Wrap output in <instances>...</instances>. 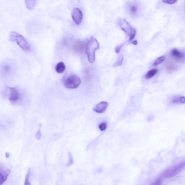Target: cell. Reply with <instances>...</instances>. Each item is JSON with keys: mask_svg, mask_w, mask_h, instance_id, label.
I'll return each instance as SVG.
<instances>
[{"mask_svg": "<svg viewBox=\"0 0 185 185\" xmlns=\"http://www.w3.org/2000/svg\"><path fill=\"white\" fill-rule=\"evenodd\" d=\"M171 54L172 57L177 61L180 62L185 61V53L177 49H174L171 50Z\"/></svg>", "mask_w": 185, "mask_h": 185, "instance_id": "9", "label": "cell"}, {"mask_svg": "<svg viewBox=\"0 0 185 185\" xmlns=\"http://www.w3.org/2000/svg\"><path fill=\"white\" fill-rule=\"evenodd\" d=\"M123 45H120V46H118L115 48V51L116 53L118 54L120 53V50H121L122 48L123 47Z\"/></svg>", "mask_w": 185, "mask_h": 185, "instance_id": "24", "label": "cell"}, {"mask_svg": "<svg viewBox=\"0 0 185 185\" xmlns=\"http://www.w3.org/2000/svg\"><path fill=\"white\" fill-rule=\"evenodd\" d=\"M164 3L169 4H173L176 2L177 0H162Z\"/></svg>", "mask_w": 185, "mask_h": 185, "instance_id": "23", "label": "cell"}, {"mask_svg": "<svg viewBox=\"0 0 185 185\" xmlns=\"http://www.w3.org/2000/svg\"><path fill=\"white\" fill-rule=\"evenodd\" d=\"M81 81L80 78L75 75H71L64 80V85L70 89L77 88L80 86Z\"/></svg>", "mask_w": 185, "mask_h": 185, "instance_id": "5", "label": "cell"}, {"mask_svg": "<svg viewBox=\"0 0 185 185\" xmlns=\"http://www.w3.org/2000/svg\"><path fill=\"white\" fill-rule=\"evenodd\" d=\"M99 48V43L94 37H92L87 42L86 46V53L90 63H94L95 61V52Z\"/></svg>", "mask_w": 185, "mask_h": 185, "instance_id": "2", "label": "cell"}, {"mask_svg": "<svg viewBox=\"0 0 185 185\" xmlns=\"http://www.w3.org/2000/svg\"><path fill=\"white\" fill-rule=\"evenodd\" d=\"M9 40L11 42H16L23 51L29 52L31 47L29 43L25 38L22 35L16 31H11L9 34Z\"/></svg>", "mask_w": 185, "mask_h": 185, "instance_id": "1", "label": "cell"}, {"mask_svg": "<svg viewBox=\"0 0 185 185\" xmlns=\"http://www.w3.org/2000/svg\"><path fill=\"white\" fill-rule=\"evenodd\" d=\"M10 173V170H5L3 171L1 170L0 172V185L3 184L7 180L8 176Z\"/></svg>", "mask_w": 185, "mask_h": 185, "instance_id": "11", "label": "cell"}, {"mask_svg": "<svg viewBox=\"0 0 185 185\" xmlns=\"http://www.w3.org/2000/svg\"><path fill=\"white\" fill-rule=\"evenodd\" d=\"M165 59L166 57L164 56H162L158 57L155 60V61H154L153 65L154 66H157L159 65V64L161 63H162L165 60Z\"/></svg>", "mask_w": 185, "mask_h": 185, "instance_id": "18", "label": "cell"}, {"mask_svg": "<svg viewBox=\"0 0 185 185\" xmlns=\"http://www.w3.org/2000/svg\"><path fill=\"white\" fill-rule=\"evenodd\" d=\"M24 1L27 9L31 10L35 7L36 0H24Z\"/></svg>", "mask_w": 185, "mask_h": 185, "instance_id": "14", "label": "cell"}, {"mask_svg": "<svg viewBox=\"0 0 185 185\" xmlns=\"http://www.w3.org/2000/svg\"><path fill=\"white\" fill-rule=\"evenodd\" d=\"M118 23L121 29L130 37L133 31L134 28H132L129 23L124 19H119L118 20Z\"/></svg>", "mask_w": 185, "mask_h": 185, "instance_id": "6", "label": "cell"}, {"mask_svg": "<svg viewBox=\"0 0 185 185\" xmlns=\"http://www.w3.org/2000/svg\"><path fill=\"white\" fill-rule=\"evenodd\" d=\"M68 161L67 164V167H68L70 166L71 165H72L73 163V158L72 155H71L70 152H69L68 153Z\"/></svg>", "mask_w": 185, "mask_h": 185, "instance_id": "19", "label": "cell"}, {"mask_svg": "<svg viewBox=\"0 0 185 185\" xmlns=\"http://www.w3.org/2000/svg\"><path fill=\"white\" fill-rule=\"evenodd\" d=\"M131 43L134 45H137L138 44V41L136 40L132 42Z\"/></svg>", "mask_w": 185, "mask_h": 185, "instance_id": "26", "label": "cell"}, {"mask_svg": "<svg viewBox=\"0 0 185 185\" xmlns=\"http://www.w3.org/2000/svg\"><path fill=\"white\" fill-rule=\"evenodd\" d=\"M5 157L7 158H9V153H5Z\"/></svg>", "mask_w": 185, "mask_h": 185, "instance_id": "27", "label": "cell"}, {"mask_svg": "<svg viewBox=\"0 0 185 185\" xmlns=\"http://www.w3.org/2000/svg\"><path fill=\"white\" fill-rule=\"evenodd\" d=\"M41 133L40 127L39 129L38 130V131L37 132L36 134H35V137H36L37 139H40L41 138Z\"/></svg>", "mask_w": 185, "mask_h": 185, "instance_id": "25", "label": "cell"}, {"mask_svg": "<svg viewBox=\"0 0 185 185\" xmlns=\"http://www.w3.org/2000/svg\"><path fill=\"white\" fill-rule=\"evenodd\" d=\"M31 174V170L30 169H29L28 172L26 176L25 181V185H31L29 181V178Z\"/></svg>", "mask_w": 185, "mask_h": 185, "instance_id": "20", "label": "cell"}, {"mask_svg": "<svg viewBox=\"0 0 185 185\" xmlns=\"http://www.w3.org/2000/svg\"><path fill=\"white\" fill-rule=\"evenodd\" d=\"M172 102L174 104H185V97L183 96H178L174 97L172 100Z\"/></svg>", "mask_w": 185, "mask_h": 185, "instance_id": "12", "label": "cell"}, {"mask_svg": "<svg viewBox=\"0 0 185 185\" xmlns=\"http://www.w3.org/2000/svg\"><path fill=\"white\" fill-rule=\"evenodd\" d=\"M108 106V103L105 101H102L95 105L94 108L93 110L98 113H102L105 112Z\"/></svg>", "mask_w": 185, "mask_h": 185, "instance_id": "10", "label": "cell"}, {"mask_svg": "<svg viewBox=\"0 0 185 185\" xmlns=\"http://www.w3.org/2000/svg\"><path fill=\"white\" fill-rule=\"evenodd\" d=\"M124 57L122 54H121L118 57L116 63L114 64V66L117 67L121 66L123 63Z\"/></svg>", "mask_w": 185, "mask_h": 185, "instance_id": "17", "label": "cell"}, {"mask_svg": "<svg viewBox=\"0 0 185 185\" xmlns=\"http://www.w3.org/2000/svg\"><path fill=\"white\" fill-rule=\"evenodd\" d=\"M65 69V64L63 62H61V61L58 63L56 66L55 70L57 73H63Z\"/></svg>", "mask_w": 185, "mask_h": 185, "instance_id": "13", "label": "cell"}, {"mask_svg": "<svg viewBox=\"0 0 185 185\" xmlns=\"http://www.w3.org/2000/svg\"><path fill=\"white\" fill-rule=\"evenodd\" d=\"M107 128V125L105 123H102L99 126V128L101 131H105Z\"/></svg>", "mask_w": 185, "mask_h": 185, "instance_id": "21", "label": "cell"}, {"mask_svg": "<svg viewBox=\"0 0 185 185\" xmlns=\"http://www.w3.org/2000/svg\"><path fill=\"white\" fill-rule=\"evenodd\" d=\"M136 30L134 28L133 31L131 35H130V39H129L130 41H132L133 39L134 38H135V37L136 36Z\"/></svg>", "mask_w": 185, "mask_h": 185, "instance_id": "22", "label": "cell"}, {"mask_svg": "<svg viewBox=\"0 0 185 185\" xmlns=\"http://www.w3.org/2000/svg\"><path fill=\"white\" fill-rule=\"evenodd\" d=\"M185 169V161L183 162L173 168H170L166 170L162 174L161 177L159 178L161 180L162 179L172 177L181 172Z\"/></svg>", "mask_w": 185, "mask_h": 185, "instance_id": "3", "label": "cell"}, {"mask_svg": "<svg viewBox=\"0 0 185 185\" xmlns=\"http://www.w3.org/2000/svg\"><path fill=\"white\" fill-rule=\"evenodd\" d=\"M9 100L12 102H15L19 100L20 98V94L18 90L15 87H8Z\"/></svg>", "mask_w": 185, "mask_h": 185, "instance_id": "8", "label": "cell"}, {"mask_svg": "<svg viewBox=\"0 0 185 185\" xmlns=\"http://www.w3.org/2000/svg\"><path fill=\"white\" fill-rule=\"evenodd\" d=\"M158 71V70L156 68H154V69L150 70L146 73L145 76V78L147 79H149L153 77L157 74Z\"/></svg>", "mask_w": 185, "mask_h": 185, "instance_id": "16", "label": "cell"}, {"mask_svg": "<svg viewBox=\"0 0 185 185\" xmlns=\"http://www.w3.org/2000/svg\"><path fill=\"white\" fill-rule=\"evenodd\" d=\"M71 16L74 22L77 25H79L81 23L83 19V14L80 9L75 7L71 12Z\"/></svg>", "mask_w": 185, "mask_h": 185, "instance_id": "7", "label": "cell"}, {"mask_svg": "<svg viewBox=\"0 0 185 185\" xmlns=\"http://www.w3.org/2000/svg\"><path fill=\"white\" fill-rule=\"evenodd\" d=\"M177 65L172 62L168 63L166 66L167 70L170 73L177 70Z\"/></svg>", "mask_w": 185, "mask_h": 185, "instance_id": "15", "label": "cell"}, {"mask_svg": "<svg viewBox=\"0 0 185 185\" xmlns=\"http://www.w3.org/2000/svg\"><path fill=\"white\" fill-rule=\"evenodd\" d=\"M140 9V5L136 0H131L127 2L126 10L128 14L132 17H137L139 15Z\"/></svg>", "mask_w": 185, "mask_h": 185, "instance_id": "4", "label": "cell"}]
</instances>
